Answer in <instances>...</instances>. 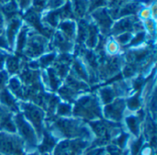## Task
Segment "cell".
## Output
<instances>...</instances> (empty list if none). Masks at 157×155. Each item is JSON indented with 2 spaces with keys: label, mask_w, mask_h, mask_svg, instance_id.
<instances>
[{
  "label": "cell",
  "mask_w": 157,
  "mask_h": 155,
  "mask_svg": "<svg viewBox=\"0 0 157 155\" xmlns=\"http://www.w3.org/2000/svg\"><path fill=\"white\" fill-rule=\"evenodd\" d=\"M73 112L75 117L93 120L101 117L102 110L100 108V101L98 96L93 95H86L75 100Z\"/></svg>",
  "instance_id": "6da1fadb"
},
{
  "label": "cell",
  "mask_w": 157,
  "mask_h": 155,
  "mask_svg": "<svg viewBox=\"0 0 157 155\" xmlns=\"http://www.w3.org/2000/svg\"><path fill=\"white\" fill-rule=\"evenodd\" d=\"M55 127L61 131L63 136L76 137V136H88L89 131L77 120L73 119H59L55 123Z\"/></svg>",
  "instance_id": "7a4b0ae2"
},
{
  "label": "cell",
  "mask_w": 157,
  "mask_h": 155,
  "mask_svg": "<svg viewBox=\"0 0 157 155\" xmlns=\"http://www.w3.org/2000/svg\"><path fill=\"white\" fill-rule=\"evenodd\" d=\"M22 110L28 120L33 125L38 134L42 132V121L44 119V113L40 108L32 103H22Z\"/></svg>",
  "instance_id": "3957f363"
},
{
  "label": "cell",
  "mask_w": 157,
  "mask_h": 155,
  "mask_svg": "<svg viewBox=\"0 0 157 155\" xmlns=\"http://www.w3.org/2000/svg\"><path fill=\"white\" fill-rule=\"evenodd\" d=\"M143 29H144L143 24L134 16L121 17L116 23H114L111 28L112 33L115 34L116 36L124 32H132V31L139 32V31H143Z\"/></svg>",
  "instance_id": "277c9868"
},
{
  "label": "cell",
  "mask_w": 157,
  "mask_h": 155,
  "mask_svg": "<svg viewBox=\"0 0 157 155\" xmlns=\"http://www.w3.org/2000/svg\"><path fill=\"white\" fill-rule=\"evenodd\" d=\"M46 49V39L43 36L35 34L28 38L24 53L29 58H38L43 54Z\"/></svg>",
  "instance_id": "5b68a950"
},
{
  "label": "cell",
  "mask_w": 157,
  "mask_h": 155,
  "mask_svg": "<svg viewBox=\"0 0 157 155\" xmlns=\"http://www.w3.org/2000/svg\"><path fill=\"white\" fill-rule=\"evenodd\" d=\"M92 17L95 20V24L103 34H107L111 30L113 25V19L108 12L106 7H99L92 12Z\"/></svg>",
  "instance_id": "8992f818"
},
{
  "label": "cell",
  "mask_w": 157,
  "mask_h": 155,
  "mask_svg": "<svg viewBox=\"0 0 157 155\" xmlns=\"http://www.w3.org/2000/svg\"><path fill=\"white\" fill-rule=\"evenodd\" d=\"M15 122L16 125L22 135L24 141L30 146L34 147L36 146L37 143V139H36V133L32 128V126L25 120L24 117L20 114L17 115L15 118Z\"/></svg>",
  "instance_id": "52a82bcc"
},
{
  "label": "cell",
  "mask_w": 157,
  "mask_h": 155,
  "mask_svg": "<svg viewBox=\"0 0 157 155\" xmlns=\"http://www.w3.org/2000/svg\"><path fill=\"white\" fill-rule=\"evenodd\" d=\"M0 151L8 155H19L21 153V142L17 137L0 134Z\"/></svg>",
  "instance_id": "ba28073f"
},
{
  "label": "cell",
  "mask_w": 157,
  "mask_h": 155,
  "mask_svg": "<svg viewBox=\"0 0 157 155\" xmlns=\"http://www.w3.org/2000/svg\"><path fill=\"white\" fill-rule=\"evenodd\" d=\"M125 108H126V104L122 98L115 99L111 103L105 106L104 115L109 120L120 121L122 119Z\"/></svg>",
  "instance_id": "9c48e42d"
},
{
  "label": "cell",
  "mask_w": 157,
  "mask_h": 155,
  "mask_svg": "<svg viewBox=\"0 0 157 155\" xmlns=\"http://www.w3.org/2000/svg\"><path fill=\"white\" fill-rule=\"evenodd\" d=\"M86 147V142L81 141L63 142L55 149L54 155H78Z\"/></svg>",
  "instance_id": "30bf717a"
},
{
  "label": "cell",
  "mask_w": 157,
  "mask_h": 155,
  "mask_svg": "<svg viewBox=\"0 0 157 155\" xmlns=\"http://www.w3.org/2000/svg\"><path fill=\"white\" fill-rule=\"evenodd\" d=\"M20 27H21V20L19 17H14L10 18L9 24H8L7 29H6V38L7 40L9 47H12L14 45L16 37L20 29Z\"/></svg>",
  "instance_id": "8fae6325"
},
{
  "label": "cell",
  "mask_w": 157,
  "mask_h": 155,
  "mask_svg": "<svg viewBox=\"0 0 157 155\" xmlns=\"http://www.w3.org/2000/svg\"><path fill=\"white\" fill-rule=\"evenodd\" d=\"M53 46L60 50L63 53H68L73 50L72 40L64 37L60 31L53 34Z\"/></svg>",
  "instance_id": "7c38bea8"
},
{
  "label": "cell",
  "mask_w": 157,
  "mask_h": 155,
  "mask_svg": "<svg viewBox=\"0 0 157 155\" xmlns=\"http://www.w3.org/2000/svg\"><path fill=\"white\" fill-rule=\"evenodd\" d=\"M59 31L66 37L68 40H72L76 35V23L71 19L63 20L59 23Z\"/></svg>",
  "instance_id": "4fadbf2b"
},
{
  "label": "cell",
  "mask_w": 157,
  "mask_h": 155,
  "mask_svg": "<svg viewBox=\"0 0 157 155\" xmlns=\"http://www.w3.org/2000/svg\"><path fill=\"white\" fill-rule=\"evenodd\" d=\"M71 73L79 80L85 83L89 81V71L81 60H76L73 63V70Z\"/></svg>",
  "instance_id": "5bb4252c"
},
{
  "label": "cell",
  "mask_w": 157,
  "mask_h": 155,
  "mask_svg": "<svg viewBox=\"0 0 157 155\" xmlns=\"http://www.w3.org/2000/svg\"><path fill=\"white\" fill-rule=\"evenodd\" d=\"M8 88L11 94L15 95L17 98L25 99V86H23L22 82L17 76H13L8 81Z\"/></svg>",
  "instance_id": "9a60e30c"
},
{
  "label": "cell",
  "mask_w": 157,
  "mask_h": 155,
  "mask_svg": "<svg viewBox=\"0 0 157 155\" xmlns=\"http://www.w3.org/2000/svg\"><path fill=\"white\" fill-rule=\"evenodd\" d=\"M0 103L6 109H11L13 111H17V103L13 96V95L6 89H3L0 93Z\"/></svg>",
  "instance_id": "2e32d148"
},
{
  "label": "cell",
  "mask_w": 157,
  "mask_h": 155,
  "mask_svg": "<svg viewBox=\"0 0 157 155\" xmlns=\"http://www.w3.org/2000/svg\"><path fill=\"white\" fill-rule=\"evenodd\" d=\"M98 28L96 26L95 23L89 22L88 25V34H87V38L86 40V45L87 46V48L89 49H95L98 43L99 40V35H98Z\"/></svg>",
  "instance_id": "e0dca14e"
},
{
  "label": "cell",
  "mask_w": 157,
  "mask_h": 155,
  "mask_svg": "<svg viewBox=\"0 0 157 155\" xmlns=\"http://www.w3.org/2000/svg\"><path fill=\"white\" fill-rule=\"evenodd\" d=\"M72 9L74 16L77 17H84L89 9V2L88 0H72L71 2Z\"/></svg>",
  "instance_id": "ac0fdd59"
},
{
  "label": "cell",
  "mask_w": 157,
  "mask_h": 155,
  "mask_svg": "<svg viewBox=\"0 0 157 155\" xmlns=\"http://www.w3.org/2000/svg\"><path fill=\"white\" fill-rule=\"evenodd\" d=\"M140 9V6L136 2H128L124 3L119 11V18L125 17H131L135 15Z\"/></svg>",
  "instance_id": "d6986e66"
},
{
  "label": "cell",
  "mask_w": 157,
  "mask_h": 155,
  "mask_svg": "<svg viewBox=\"0 0 157 155\" xmlns=\"http://www.w3.org/2000/svg\"><path fill=\"white\" fill-rule=\"evenodd\" d=\"M28 34H29V28L27 26L23 27L19 29V31L16 37V40H15L17 51L20 52V51H24L27 41H28V38H29Z\"/></svg>",
  "instance_id": "ffe728a7"
},
{
  "label": "cell",
  "mask_w": 157,
  "mask_h": 155,
  "mask_svg": "<svg viewBox=\"0 0 157 155\" xmlns=\"http://www.w3.org/2000/svg\"><path fill=\"white\" fill-rule=\"evenodd\" d=\"M47 74V79H48V83H47V86H49L52 91H56L58 90L62 85V79L57 75V74L55 73L54 69L49 68L46 72Z\"/></svg>",
  "instance_id": "44dd1931"
},
{
  "label": "cell",
  "mask_w": 157,
  "mask_h": 155,
  "mask_svg": "<svg viewBox=\"0 0 157 155\" xmlns=\"http://www.w3.org/2000/svg\"><path fill=\"white\" fill-rule=\"evenodd\" d=\"M61 20H62V18H61V14H60L59 8L48 12L43 17V22L46 24V26H48L50 28L57 27L59 25V23L61 22Z\"/></svg>",
  "instance_id": "7402d4cb"
},
{
  "label": "cell",
  "mask_w": 157,
  "mask_h": 155,
  "mask_svg": "<svg viewBox=\"0 0 157 155\" xmlns=\"http://www.w3.org/2000/svg\"><path fill=\"white\" fill-rule=\"evenodd\" d=\"M116 94L112 88V86H105L99 90L98 99L104 105H108L116 99Z\"/></svg>",
  "instance_id": "603a6c76"
},
{
  "label": "cell",
  "mask_w": 157,
  "mask_h": 155,
  "mask_svg": "<svg viewBox=\"0 0 157 155\" xmlns=\"http://www.w3.org/2000/svg\"><path fill=\"white\" fill-rule=\"evenodd\" d=\"M6 70L7 73L10 74H14L16 73H18L21 68V62L19 59L16 56H9L6 60Z\"/></svg>",
  "instance_id": "cb8c5ba5"
},
{
  "label": "cell",
  "mask_w": 157,
  "mask_h": 155,
  "mask_svg": "<svg viewBox=\"0 0 157 155\" xmlns=\"http://www.w3.org/2000/svg\"><path fill=\"white\" fill-rule=\"evenodd\" d=\"M58 93H59V96L67 103H69L70 101H74L76 98L77 94H78L73 89H71L70 87H68L66 85L61 86L58 89Z\"/></svg>",
  "instance_id": "d4e9b609"
},
{
  "label": "cell",
  "mask_w": 157,
  "mask_h": 155,
  "mask_svg": "<svg viewBox=\"0 0 157 155\" xmlns=\"http://www.w3.org/2000/svg\"><path fill=\"white\" fill-rule=\"evenodd\" d=\"M125 121H126L127 127L130 130V131L132 133H133L134 135L138 136L139 131H140V121L141 120L137 118V116H134V115L128 116L126 118Z\"/></svg>",
  "instance_id": "484cf974"
},
{
  "label": "cell",
  "mask_w": 157,
  "mask_h": 155,
  "mask_svg": "<svg viewBox=\"0 0 157 155\" xmlns=\"http://www.w3.org/2000/svg\"><path fill=\"white\" fill-rule=\"evenodd\" d=\"M17 4L15 0H10L6 4H5L2 7L3 14L7 18H12L14 17H17L16 14L17 12Z\"/></svg>",
  "instance_id": "4316f807"
},
{
  "label": "cell",
  "mask_w": 157,
  "mask_h": 155,
  "mask_svg": "<svg viewBox=\"0 0 157 155\" xmlns=\"http://www.w3.org/2000/svg\"><path fill=\"white\" fill-rule=\"evenodd\" d=\"M56 60V54L54 52L52 53H47L43 56H41L38 62L40 64V67H43V68H47L50 65H52Z\"/></svg>",
  "instance_id": "83f0119b"
},
{
  "label": "cell",
  "mask_w": 157,
  "mask_h": 155,
  "mask_svg": "<svg viewBox=\"0 0 157 155\" xmlns=\"http://www.w3.org/2000/svg\"><path fill=\"white\" fill-rule=\"evenodd\" d=\"M56 110H57V115L60 117H69L73 112V108L71 105L67 102L59 103V105L56 108Z\"/></svg>",
  "instance_id": "f1b7e54d"
},
{
  "label": "cell",
  "mask_w": 157,
  "mask_h": 155,
  "mask_svg": "<svg viewBox=\"0 0 157 155\" xmlns=\"http://www.w3.org/2000/svg\"><path fill=\"white\" fill-rule=\"evenodd\" d=\"M126 106L128 107V108L130 110H137L141 108V105H142V102H141V99H140V95L137 94V95H134L131 97H129L127 99V101L125 102Z\"/></svg>",
  "instance_id": "f546056e"
},
{
  "label": "cell",
  "mask_w": 157,
  "mask_h": 155,
  "mask_svg": "<svg viewBox=\"0 0 157 155\" xmlns=\"http://www.w3.org/2000/svg\"><path fill=\"white\" fill-rule=\"evenodd\" d=\"M54 144H55L54 139L52 137H51L50 135H46L44 140H43V142H42V144L40 146V151L42 153L49 152L54 147Z\"/></svg>",
  "instance_id": "4dcf8cb0"
},
{
  "label": "cell",
  "mask_w": 157,
  "mask_h": 155,
  "mask_svg": "<svg viewBox=\"0 0 157 155\" xmlns=\"http://www.w3.org/2000/svg\"><path fill=\"white\" fill-rule=\"evenodd\" d=\"M133 35L132 32H124L121 34H119L116 36V41L119 43V45H127L130 43V41L132 40Z\"/></svg>",
  "instance_id": "1f68e13d"
},
{
  "label": "cell",
  "mask_w": 157,
  "mask_h": 155,
  "mask_svg": "<svg viewBox=\"0 0 157 155\" xmlns=\"http://www.w3.org/2000/svg\"><path fill=\"white\" fill-rule=\"evenodd\" d=\"M105 48H106L107 52L109 54H110V55H115L120 51V45H119V43L116 40H113L108 41L105 44Z\"/></svg>",
  "instance_id": "d6a6232c"
},
{
  "label": "cell",
  "mask_w": 157,
  "mask_h": 155,
  "mask_svg": "<svg viewBox=\"0 0 157 155\" xmlns=\"http://www.w3.org/2000/svg\"><path fill=\"white\" fill-rule=\"evenodd\" d=\"M144 40H145V32L139 31V32H136V35L134 37H132V39L129 44L132 47H137V46L141 45L144 41Z\"/></svg>",
  "instance_id": "836d02e7"
},
{
  "label": "cell",
  "mask_w": 157,
  "mask_h": 155,
  "mask_svg": "<svg viewBox=\"0 0 157 155\" xmlns=\"http://www.w3.org/2000/svg\"><path fill=\"white\" fill-rule=\"evenodd\" d=\"M137 71V66L132 63H128L123 68V75L126 78H132L135 75Z\"/></svg>",
  "instance_id": "e575fe53"
},
{
  "label": "cell",
  "mask_w": 157,
  "mask_h": 155,
  "mask_svg": "<svg viewBox=\"0 0 157 155\" xmlns=\"http://www.w3.org/2000/svg\"><path fill=\"white\" fill-rule=\"evenodd\" d=\"M144 27L147 29V31L150 33V35H152V36L155 35V28H156L155 19L149 18L147 20H144Z\"/></svg>",
  "instance_id": "d590c367"
},
{
  "label": "cell",
  "mask_w": 157,
  "mask_h": 155,
  "mask_svg": "<svg viewBox=\"0 0 157 155\" xmlns=\"http://www.w3.org/2000/svg\"><path fill=\"white\" fill-rule=\"evenodd\" d=\"M63 5H64V0H48L46 7L52 10H55L62 7Z\"/></svg>",
  "instance_id": "8d00e7d4"
},
{
  "label": "cell",
  "mask_w": 157,
  "mask_h": 155,
  "mask_svg": "<svg viewBox=\"0 0 157 155\" xmlns=\"http://www.w3.org/2000/svg\"><path fill=\"white\" fill-rule=\"evenodd\" d=\"M48 0H32V5H33V10L38 12H40L46 7Z\"/></svg>",
  "instance_id": "74e56055"
},
{
  "label": "cell",
  "mask_w": 157,
  "mask_h": 155,
  "mask_svg": "<svg viewBox=\"0 0 157 155\" xmlns=\"http://www.w3.org/2000/svg\"><path fill=\"white\" fill-rule=\"evenodd\" d=\"M151 16H152V14H151L150 8L144 7V8H142V9L140 10V17H141L142 19L147 20V19L151 18Z\"/></svg>",
  "instance_id": "f35d334b"
},
{
  "label": "cell",
  "mask_w": 157,
  "mask_h": 155,
  "mask_svg": "<svg viewBox=\"0 0 157 155\" xmlns=\"http://www.w3.org/2000/svg\"><path fill=\"white\" fill-rule=\"evenodd\" d=\"M142 145H143V140L142 139H139L137 142H135L133 144H132V154L137 155L138 153L140 152V150L142 149Z\"/></svg>",
  "instance_id": "ab89813d"
},
{
  "label": "cell",
  "mask_w": 157,
  "mask_h": 155,
  "mask_svg": "<svg viewBox=\"0 0 157 155\" xmlns=\"http://www.w3.org/2000/svg\"><path fill=\"white\" fill-rule=\"evenodd\" d=\"M8 48H9V45H8L6 36L0 35V50H5V49H8Z\"/></svg>",
  "instance_id": "60d3db41"
},
{
  "label": "cell",
  "mask_w": 157,
  "mask_h": 155,
  "mask_svg": "<svg viewBox=\"0 0 157 155\" xmlns=\"http://www.w3.org/2000/svg\"><path fill=\"white\" fill-rule=\"evenodd\" d=\"M108 151L109 153V155H119L121 153V150L119 147L115 146V145H110L108 147Z\"/></svg>",
  "instance_id": "b9f144b4"
},
{
  "label": "cell",
  "mask_w": 157,
  "mask_h": 155,
  "mask_svg": "<svg viewBox=\"0 0 157 155\" xmlns=\"http://www.w3.org/2000/svg\"><path fill=\"white\" fill-rule=\"evenodd\" d=\"M127 140H128V136H127L126 134H122V135H121V136L119 137V139L117 140L118 145H119L121 148H122V147L125 145V143H126Z\"/></svg>",
  "instance_id": "7bdbcfd3"
},
{
  "label": "cell",
  "mask_w": 157,
  "mask_h": 155,
  "mask_svg": "<svg viewBox=\"0 0 157 155\" xmlns=\"http://www.w3.org/2000/svg\"><path fill=\"white\" fill-rule=\"evenodd\" d=\"M6 58H7V55L2 50H0V70H2L4 68Z\"/></svg>",
  "instance_id": "ee69618b"
},
{
  "label": "cell",
  "mask_w": 157,
  "mask_h": 155,
  "mask_svg": "<svg viewBox=\"0 0 157 155\" xmlns=\"http://www.w3.org/2000/svg\"><path fill=\"white\" fill-rule=\"evenodd\" d=\"M141 155H153V150L149 146H145L142 151H141Z\"/></svg>",
  "instance_id": "f6af8a7d"
},
{
  "label": "cell",
  "mask_w": 157,
  "mask_h": 155,
  "mask_svg": "<svg viewBox=\"0 0 157 155\" xmlns=\"http://www.w3.org/2000/svg\"><path fill=\"white\" fill-rule=\"evenodd\" d=\"M104 149H98L96 151L91 152L89 155H104Z\"/></svg>",
  "instance_id": "bcb514c9"
},
{
  "label": "cell",
  "mask_w": 157,
  "mask_h": 155,
  "mask_svg": "<svg viewBox=\"0 0 157 155\" xmlns=\"http://www.w3.org/2000/svg\"><path fill=\"white\" fill-rule=\"evenodd\" d=\"M3 25H4V16L0 13V28H2Z\"/></svg>",
  "instance_id": "7dc6e473"
},
{
  "label": "cell",
  "mask_w": 157,
  "mask_h": 155,
  "mask_svg": "<svg viewBox=\"0 0 157 155\" xmlns=\"http://www.w3.org/2000/svg\"><path fill=\"white\" fill-rule=\"evenodd\" d=\"M0 33H1V28H0Z\"/></svg>",
  "instance_id": "c3c4849f"
}]
</instances>
